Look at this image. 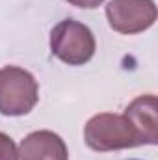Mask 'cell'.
<instances>
[{
  "instance_id": "8992f818",
  "label": "cell",
  "mask_w": 158,
  "mask_h": 160,
  "mask_svg": "<svg viewBox=\"0 0 158 160\" xmlns=\"http://www.w3.org/2000/svg\"><path fill=\"white\" fill-rule=\"evenodd\" d=\"M19 157L22 160H67V147L58 134L37 130L22 140Z\"/></svg>"
},
{
  "instance_id": "7a4b0ae2",
  "label": "cell",
  "mask_w": 158,
  "mask_h": 160,
  "mask_svg": "<svg viewBox=\"0 0 158 160\" xmlns=\"http://www.w3.org/2000/svg\"><path fill=\"white\" fill-rule=\"evenodd\" d=\"M50 50L69 65H82L95 54V38L86 24L67 19L50 32Z\"/></svg>"
},
{
  "instance_id": "277c9868",
  "label": "cell",
  "mask_w": 158,
  "mask_h": 160,
  "mask_svg": "<svg viewBox=\"0 0 158 160\" xmlns=\"http://www.w3.org/2000/svg\"><path fill=\"white\" fill-rule=\"evenodd\" d=\"M106 17L119 34H138L153 26L156 6L153 0H112L106 6Z\"/></svg>"
},
{
  "instance_id": "ba28073f",
  "label": "cell",
  "mask_w": 158,
  "mask_h": 160,
  "mask_svg": "<svg viewBox=\"0 0 158 160\" xmlns=\"http://www.w3.org/2000/svg\"><path fill=\"white\" fill-rule=\"evenodd\" d=\"M67 2L73 4V6H78V8H87V9L97 8V6L102 4V0H67Z\"/></svg>"
},
{
  "instance_id": "6da1fadb",
  "label": "cell",
  "mask_w": 158,
  "mask_h": 160,
  "mask_svg": "<svg viewBox=\"0 0 158 160\" xmlns=\"http://www.w3.org/2000/svg\"><path fill=\"white\" fill-rule=\"evenodd\" d=\"M86 143L93 151H116L143 145L134 125L123 114H99L86 125Z\"/></svg>"
},
{
  "instance_id": "3957f363",
  "label": "cell",
  "mask_w": 158,
  "mask_h": 160,
  "mask_svg": "<svg viewBox=\"0 0 158 160\" xmlns=\"http://www.w3.org/2000/svg\"><path fill=\"white\" fill-rule=\"evenodd\" d=\"M37 102V82L21 67L0 69V114L24 116Z\"/></svg>"
},
{
  "instance_id": "52a82bcc",
  "label": "cell",
  "mask_w": 158,
  "mask_h": 160,
  "mask_svg": "<svg viewBox=\"0 0 158 160\" xmlns=\"http://www.w3.org/2000/svg\"><path fill=\"white\" fill-rule=\"evenodd\" d=\"M0 160H19V151L13 140L0 132Z\"/></svg>"
},
{
  "instance_id": "5b68a950",
  "label": "cell",
  "mask_w": 158,
  "mask_h": 160,
  "mask_svg": "<svg viewBox=\"0 0 158 160\" xmlns=\"http://www.w3.org/2000/svg\"><path fill=\"white\" fill-rule=\"evenodd\" d=\"M158 102L155 95H141L134 99L128 108L125 110V116L134 125L136 132L140 134L143 143L155 145L158 142Z\"/></svg>"
}]
</instances>
